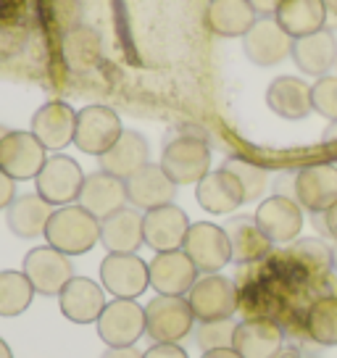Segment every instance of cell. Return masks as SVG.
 Masks as SVG:
<instances>
[{"mask_svg":"<svg viewBox=\"0 0 337 358\" xmlns=\"http://www.w3.org/2000/svg\"><path fill=\"white\" fill-rule=\"evenodd\" d=\"M256 224L271 243H292L303 229V208L295 198L271 195L256 208Z\"/></svg>","mask_w":337,"mask_h":358,"instance_id":"cell-12","label":"cell"},{"mask_svg":"<svg viewBox=\"0 0 337 358\" xmlns=\"http://www.w3.org/2000/svg\"><path fill=\"white\" fill-rule=\"evenodd\" d=\"M306 335L316 345H337V295H322L306 313Z\"/></svg>","mask_w":337,"mask_h":358,"instance_id":"cell-31","label":"cell"},{"mask_svg":"<svg viewBox=\"0 0 337 358\" xmlns=\"http://www.w3.org/2000/svg\"><path fill=\"white\" fill-rule=\"evenodd\" d=\"M266 106L282 119L301 122L314 111L311 85H306L303 79L298 77H277L266 90Z\"/></svg>","mask_w":337,"mask_h":358,"instance_id":"cell-25","label":"cell"},{"mask_svg":"<svg viewBox=\"0 0 337 358\" xmlns=\"http://www.w3.org/2000/svg\"><path fill=\"white\" fill-rule=\"evenodd\" d=\"M34 287L24 271H0V316H19L32 306Z\"/></svg>","mask_w":337,"mask_h":358,"instance_id":"cell-32","label":"cell"},{"mask_svg":"<svg viewBox=\"0 0 337 358\" xmlns=\"http://www.w3.org/2000/svg\"><path fill=\"white\" fill-rule=\"evenodd\" d=\"M335 69H337V66H335Z\"/></svg>","mask_w":337,"mask_h":358,"instance_id":"cell-51","label":"cell"},{"mask_svg":"<svg viewBox=\"0 0 337 358\" xmlns=\"http://www.w3.org/2000/svg\"><path fill=\"white\" fill-rule=\"evenodd\" d=\"M24 274L32 282L34 292L58 295L66 287V282L74 277V266L66 253L56 250L53 245H40L24 256Z\"/></svg>","mask_w":337,"mask_h":358,"instance_id":"cell-10","label":"cell"},{"mask_svg":"<svg viewBox=\"0 0 337 358\" xmlns=\"http://www.w3.org/2000/svg\"><path fill=\"white\" fill-rule=\"evenodd\" d=\"M201 358H243L235 348H216V350H206Z\"/></svg>","mask_w":337,"mask_h":358,"instance_id":"cell-43","label":"cell"},{"mask_svg":"<svg viewBox=\"0 0 337 358\" xmlns=\"http://www.w3.org/2000/svg\"><path fill=\"white\" fill-rule=\"evenodd\" d=\"M74 127H77V113L64 101H50L43 108H37L32 116V129L29 132L48 148V150H61L69 143H74Z\"/></svg>","mask_w":337,"mask_h":358,"instance_id":"cell-19","label":"cell"},{"mask_svg":"<svg viewBox=\"0 0 337 358\" xmlns=\"http://www.w3.org/2000/svg\"><path fill=\"white\" fill-rule=\"evenodd\" d=\"M182 250L190 256L201 274H219L232 261V245H229L224 227L211 222L190 224Z\"/></svg>","mask_w":337,"mask_h":358,"instance_id":"cell-5","label":"cell"},{"mask_svg":"<svg viewBox=\"0 0 337 358\" xmlns=\"http://www.w3.org/2000/svg\"><path fill=\"white\" fill-rule=\"evenodd\" d=\"M190 229V219L182 211L180 206L168 203V206H158L150 208L143 216V232H145V245L153 248L156 253H166V250H180L185 237Z\"/></svg>","mask_w":337,"mask_h":358,"instance_id":"cell-14","label":"cell"},{"mask_svg":"<svg viewBox=\"0 0 337 358\" xmlns=\"http://www.w3.org/2000/svg\"><path fill=\"white\" fill-rule=\"evenodd\" d=\"M224 232L232 245V261L237 264H253L269 253L271 240L261 232L256 219L250 216H232L224 224Z\"/></svg>","mask_w":337,"mask_h":358,"instance_id":"cell-30","label":"cell"},{"mask_svg":"<svg viewBox=\"0 0 337 358\" xmlns=\"http://www.w3.org/2000/svg\"><path fill=\"white\" fill-rule=\"evenodd\" d=\"M195 322H216V319H232L240 306L235 285L222 274H206L195 282L187 292Z\"/></svg>","mask_w":337,"mask_h":358,"instance_id":"cell-7","label":"cell"},{"mask_svg":"<svg viewBox=\"0 0 337 358\" xmlns=\"http://www.w3.org/2000/svg\"><path fill=\"white\" fill-rule=\"evenodd\" d=\"M243 50L256 66H277L292 53V37L282 32L277 19L264 16L250 27V32L243 37Z\"/></svg>","mask_w":337,"mask_h":358,"instance_id":"cell-16","label":"cell"},{"mask_svg":"<svg viewBox=\"0 0 337 358\" xmlns=\"http://www.w3.org/2000/svg\"><path fill=\"white\" fill-rule=\"evenodd\" d=\"M37 195L50 206H69L79 201V192L85 185V174L74 158L69 156H50L45 161L43 171L34 177Z\"/></svg>","mask_w":337,"mask_h":358,"instance_id":"cell-8","label":"cell"},{"mask_svg":"<svg viewBox=\"0 0 337 358\" xmlns=\"http://www.w3.org/2000/svg\"><path fill=\"white\" fill-rule=\"evenodd\" d=\"M16 201V179H11L6 171H0V211L8 208Z\"/></svg>","mask_w":337,"mask_h":358,"instance_id":"cell-39","label":"cell"},{"mask_svg":"<svg viewBox=\"0 0 337 358\" xmlns=\"http://www.w3.org/2000/svg\"><path fill=\"white\" fill-rule=\"evenodd\" d=\"M311 103L319 116L329 122H337V77H319L316 85H311Z\"/></svg>","mask_w":337,"mask_h":358,"instance_id":"cell-36","label":"cell"},{"mask_svg":"<svg viewBox=\"0 0 337 358\" xmlns=\"http://www.w3.org/2000/svg\"><path fill=\"white\" fill-rule=\"evenodd\" d=\"M122 119L108 106H85L82 111H77L74 145L87 156L101 158L103 153H108L113 143L122 137Z\"/></svg>","mask_w":337,"mask_h":358,"instance_id":"cell-4","label":"cell"},{"mask_svg":"<svg viewBox=\"0 0 337 358\" xmlns=\"http://www.w3.org/2000/svg\"><path fill=\"white\" fill-rule=\"evenodd\" d=\"M161 169L166 177L182 187V185H198L211 171V150L201 134H177L171 137L164 153H161Z\"/></svg>","mask_w":337,"mask_h":358,"instance_id":"cell-2","label":"cell"},{"mask_svg":"<svg viewBox=\"0 0 337 358\" xmlns=\"http://www.w3.org/2000/svg\"><path fill=\"white\" fill-rule=\"evenodd\" d=\"M64 56L71 69H92L101 58V37L90 27H74L64 37Z\"/></svg>","mask_w":337,"mask_h":358,"instance_id":"cell-33","label":"cell"},{"mask_svg":"<svg viewBox=\"0 0 337 358\" xmlns=\"http://www.w3.org/2000/svg\"><path fill=\"white\" fill-rule=\"evenodd\" d=\"M322 140H324V143H329V145H335V143H337V122H332L329 127H327L324 134H322Z\"/></svg>","mask_w":337,"mask_h":358,"instance_id":"cell-45","label":"cell"},{"mask_svg":"<svg viewBox=\"0 0 337 358\" xmlns=\"http://www.w3.org/2000/svg\"><path fill=\"white\" fill-rule=\"evenodd\" d=\"M98 335L108 348L135 345L145 335V308L129 298H113L98 319Z\"/></svg>","mask_w":337,"mask_h":358,"instance_id":"cell-6","label":"cell"},{"mask_svg":"<svg viewBox=\"0 0 337 358\" xmlns=\"http://www.w3.org/2000/svg\"><path fill=\"white\" fill-rule=\"evenodd\" d=\"M124 185H127V201L143 211L168 206L177 195V185L166 177L161 164H145L129 179H124Z\"/></svg>","mask_w":337,"mask_h":358,"instance_id":"cell-18","label":"cell"},{"mask_svg":"<svg viewBox=\"0 0 337 358\" xmlns=\"http://www.w3.org/2000/svg\"><path fill=\"white\" fill-rule=\"evenodd\" d=\"M53 216V206L43 201L37 192L34 195H19L16 201L6 208V224L16 237L32 240V237L45 235L48 219Z\"/></svg>","mask_w":337,"mask_h":358,"instance_id":"cell-28","label":"cell"},{"mask_svg":"<svg viewBox=\"0 0 337 358\" xmlns=\"http://www.w3.org/2000/svg\"><path fill=\"white\" fill-rule=\"evenodd\" d=\"M150 164V148L145 137L135 129H124L108 153L101 156V169L119 179H129L135 171Z\"/></svg>","mask_w":337,"mask_h":358,"instance_id":"cell-26","label":"cell"},{"mask_svg":"<svg viewBox=\"0 0 337 358\" xmlns=\"http://www.w3.org/2000/svg\"><path fill=\"white\" fill-rule=\"evenodd\" d=\"M61 313L74 324H92L106 308V290L87 277H71L66 287L58 292Z\"/></svg>","mask_w":337,"mask_h":358,"instance_id":"cell-17","label":"cell"},{"mask_svg":"<svg viewBox=\"0 0 337 358\" xmlns=\"http://www.w3.org/2000/svg\"><path fill=\"white\" fill-rule=\"evenodd\" d=\"M295 201L308 213H324L337 203V166L314 164L295 171Z\"/></svg>","mask_w":337,"mask_h":358,"instance_id":"cell-15","label":"cell"},{"mask_svg":"<svg viewBox=\"0 0 337 358\" xmlns=\"http://www.w3.org/2000/svg\"><path fill=\"white\" fill-rule=\"evenodd\" d=\"M324 3V8H327V13H332L337 19V0H322Z\"/></svg>","mask_w":337,"mask_h":358,"instance_id":"cell-47","label":"cell"},{"mask_svg":"<svg viewBox=\"0 0 337 358\" xmlns=\"http://www.w3.org/2000/svg\"><path fill=\"white\" fill-rule=\"evenodd\" d=\"M322 219H324V235H329L337 243V203L322 213Z\"/></svg>","mask_w":337,"mask_h":358,"instance_id":"cell-40","label":"cell"},{"mask_svg":"<svg viewBox=\"0 0 337 358\" xmlns=\"http://www.w3.org/2000/svg\"><path fill=\"white\" fill-rule=\"evenodd\" d=\"M248 3L256 8L259 19H264V16H271V13H277V6H280V0H248Z\"/></svg>","mask_w":337,"mask_h":358,"instance_id":"cell-41","label":"cell"},{"mask_svg":"<svg viewBox=\"0 0 337 358\" xmlns=\"http://www.w3.org/2000/svg\"><path fill=\"white\" fill-rule=\"evenodd\" d=\"M195 329V313L182 295H156L145 306V335L153 343H180Z\"/></svg>","mask_w":337,"mask_h":358,"instance_id":"cell-3","label":"cell"},{"mask_svg":"<svg viewBox=\"0 0 337 358\" xmlns=\"http://www.w3.org/2000/svg\"><path fill=\"white\" fill-rule=\"evenodd\" d=\"M285 345V332L271 319H248L235 329V348L243 358H271Z\"/></svg>","mask_w":337,"mask_h":358,"instance_id":"cell-24","label":"cell"},{"mask_svg":"<svg viewBox=\"0 0 337 358\" xmlns=\"http://www.w3.org/2000/svg\"><path fill=\"white\" fill-rule=\"evenodd\" d=\"M101 243L108 253H137V248L145 243L143 216L137 208L124 206L119 211L101 219Z\"/></svg>","mask_w":337,"mask_h":358,"instance_id":"cell-22","label":"cell"},{"mask_svg":"<svg viewBox=\"0 0 337 358\" xmlns=\"http://www.w3.org/2000/svg\"><path fill=\"white\" fill-rule=\"evenodd\" d=\"M48 161V148L32 132H8L0 140V171L11 179H34Z\"/></svg>","mask_w":337,"mask_h":358,"instance_id":"cell-11","label":"cell"},{"mask_svg":"<svg viewBox=\"0 0 337 358\" xmlns=\"http://www.w3.org/2000/svg\"><path fill=\"white\" fill-rule=\"evenodd\" d=\"M292 61L308 77H327L329 69L337 66V40L332 32L319 29L308 37L292 40Z\"/></svg>","mask_w":337,"mask_h":358,"instance_id":"cell-21","label":"cell"},{"mask_svg":"<svg viewBox=\"0 0 337 358\" xmlns=\"http://www.w3.org/2000/svg\"><path fill=\"white\" fill-rule=\"evenodd\" d=\"M206 22L222 37H245L259 22V13L248 0H211L206 8Z\"/></svg>","mask_w":337,"mask_h":358,"instance_id":"cell-29","label":"cell"},{"mask_svg":"<svg viewBox=\"0 0 337 358\" xmlns=\"http://www.w3.org/2000/svg\"><path fill=\"white\" fill-rule=\"evenodd\" d=\"M79 206L87 208L92 216H108V213L124 208L127 203V185L124 179L113 177L108 171H95L90 177H85V185H82V192H79Z\"/></svg>","mask_w":337,"mask_h":358,"instance_id":"cell-23","label":"cell"},{"mask_svg":"<svg viewBox=\"0 0 337 358\" xmlns=\"http://www.w3.org/2000/svg\"><path fill=\"white\" fill-rule=\"evenodd\" d=\"M332 268L337 271V243L332 245Z\"/></svg>","mask_w":337,"mask_h":358,"instance_id":"cell-48","label":"cell"},{"mask_svg":"<svg viewBox=\"0 0 337 358\" xmlns=\"http://www.w3.org/2000/svg\"><path fill=\"white\" fill-rule=\"evenodd\" d=\"M274 19L282 27V32L298 40L324 29L327 8L322 0H280Z\"/></svg>","mask_w":337,"mask_h":358,"instance_id":"cell-27","label":"cell"},{"mask_svg":"<svg viewBox=\"0 0 337 358\" xmlns=\"http://www.w3.org/2000/svg\"><path fill=\"white\" fill-rule=\"evenodd\" d=\"M195 201L208 213L222 216V213L237 211L245 203V192H243V185L237 182L235 174L222 166L219 171H208L195 185Z\"/></svg>","mask_w":337,"mask_h":358,"instance_id":"cell-20","label":"cell"},{"mask_svg":"<svg viewBox=\"0 0 337 358\" xmlns=\"http://www.w3.org/2000/svg\"><path fill=\"white\" fill-rule=\"evenodd\" d=\"M101 358H143V353H137L135 348H108Z\"/></svg>","mask_w":337,"mask_h":358,"instance_id":"cell-42","label":"cell"},{"mask_svg":"<svg viewBox=\"0 0 337 358\" xmlns=\"http://www.w3.org/2000/svg\"><path fill=\"white\" fill-rule=\"evenodd\" d=\"M103 290H108L113 298H129L135 301L150 285L148 264L137 253H108L101 264Z\"/></svg>","mask_w":337,"mask_h":358,"instance_id":"cell-9","label":"cell"},{"mask_svg":"<svg viewBox=\"0 0 337 358\" xmlns=\"http://www.w3.org/2000/svg\"><path fill=\"white\" fill-rule=\"evenodd\" d=\"M45 240L48 245H53L66 256H82L92 250L95 243H101V219L92 216L87 208H82L79 203L61 206L48 219Z\"/></svg>","mask_w":337,"mask_h":358,"instance_id":"cell-1","label":"cell"},{"mask_svg":"<svg viewBox=\"0 0 337 358\" xmlns=\"http://www.w3.org/2000/svg\"><path fill=\"white\" fill-rule=\"evenodd\" d=\"M11 132V129H6V127H3V124H0V140H3V137H6V134Z\"/></svg>","mask_w":337,"mask_h":358,"instance_id":"cell-49","label":"cell"},{"mask_svg":"<svg viewBox=\"0 0 337 358\" xmlns=\"http://www.w3.org/2000/svg\"><path fill=\"white\" fill-rule=\"evenodd\" d=\"M148 271H150V287L158 295H182V298L190 292L201 274L182 248L156 253V258L148 264Z\"/></svg>","mask_w":337,"mask_h":358,"instance_id":"cell-13","label":"cell"},{"mask_svg":"<svg viewBox=\"0 0 337 358\" xmlns=\"http://www.w3.org/2000/svg\"><path fill=\"white\" fill-rule=\"evenodd\" d=\"M290 256H295L298 261H303L306 266L316 268V271H329L332 268V248H327L319 240H298L292 245Z\"/></svg>","mask_w":337,"mask_h":358,"instance_id":"cell-37","label":"cell"},{"mask_svg":"<svg viewBox=\"0 0 337 358\" xmlns=\"http://www.w3.org/2000/svg\"><path fill=\"white\" fill-rule=\"evenodd\" d=\"M303 358H319V356H303Z\"/></svg>","mask_w":337,"mask_h":358,"instance_id":"cell-50","label":"cell"},{"mask_svg":"<svg viewBox=\"0 0 337 358\" xmlns=\"http://www.w3.org/2000/svg\"><path fill=\"white\" fill-rule=\"evenodd\" d=\"M0 358H13V353H11V348H8V343L0 337Z\"/></svg>","mask_w":337,"mask_h":358,"instance_id":"cell-46","label":"cell"},{"mask_svg":"<svg viewBox=\"0 0 337 358\" xmlns=\"http://www.w3.org/2000/svg\"><path fill=\"white\" fill-rule=\"evenodd\" d=\"M235 329L237 324L232 319H216V322H198V335L195 343L203 353L206 350H216V348H232L235 343Z\"/></svg>","mask_w":337,"mask_h":358,"instance_id":"cell-35","label":"cell"},{"mask_svg":"<svg viewBox=\"0 0 337 358\" xmlns=\"http://www.w3.org/2000/svg\"><path fill=\"white\" fill-rule=\"evenodd\" d=\"M271 358H303V353H301L298 348L282 345L280 350H277V353H274V356H271Z\"/></svg>","mask_w":337,"mask_h":358,"instance_id":"cell-44","label":"cell"},{"mask_svg":"<svg viewBox=\"0 0 337 358\" xmlns=\"http://www.w3.org/2000/svg\"><path fill=\"white\" fill-rule=\"evenodd\" d=\"M143 358H187V353L177 343H153L143 353Z\"/></svg>","mask_w":337,"mask_h":358,"instance_id":"cell-38","label":"cell"},{"mask_svg":"<svg viewBox=\"0 0 337 358\" xmlns=\"http://www.w3.org/2000/svg\"><path fill=\"white\" fill-rule=\"evenodd\" d=\"M227 171H232L237 177V182L243 185V192H245V203L250 201H259L264 187H266V169L256 166V164H250L245 158H229L224 164Z\"/></svg>","mask_w":337,"mask_h":358,"instance_id":"cell-34","label":"cell"}]
</instances>
